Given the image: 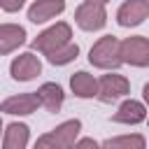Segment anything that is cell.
Returning a JSON list of instances; mask_svg holds the SVG:
<instances>
[{"instance_id": "obj_6", "label": "cell", "mask_w": 149, "mask_h": 149, "mask_svg": "<svg viewBox=\"0 0 149 149\" xmlns=\"http://www.w3.org/2000/svg\"><path fill=\"white\" fill-rule=\"evenodd\" d=\"M9 74L12 79L16 81H30L35 79L37 74H42V61L33 54V51H26V54H19L12 65H9Z\"/></svg>"}, {"instance_id": "obj_23", "label": "cell", "mask_w": 149, "mask_h": 149, "mask_svg": "<svg viewBox=\"0 0 149 149\" xmlns=\"http://www.w3.org/2000/svg\"><path fill=\"white\" fill-rule=\"evenodd\" d=\"M0 137H2V119H0Z\"/></svg>"}, {"instance_id": "obj_9", "label": "cell", "mask_w": 149, "mask_h": 149, "mask_svg": "<svg viewBox=\"0 0 149 149\" xmlns=\"http://www.w3.org/2000/svg\"><path fill=\"white\" fill-rule=\"evenodd\" d=\"M65 12V0H35L28 7V21L30 23H47Z\"/></svg>"}, {"instance_id": "obj_3", "label": "cell", "mask_w": 149, "mask_h": 149, "mask_svg": "<svg viewBox=\"0 0 149 149\" xmlns=\"http://www.w3.org/2000/svg\"><path fill=\"white\" fill-rule=\"evenodd\" d=\"M121 63L133 68H149V40L144 35H130L119 44Z\"/></svg>"}, {"instance_id": "obj_14", "label": "cell", "mask_w": 149, "mask_h": 149, "mask_svg": "<svg viewBox=\"0 0 149 149\" xmlns=\"http://www.w3.org/2000/svg\"><path fill=\"white\" fill-rule=\"evenodd\" d=\"M30 140V128L26 123H9L2 130V149H26Z\"/></svg>"}, {"instance_id": "obj_10", "label": "cell", "mask_w": 149, "mask_h": 149, "mask_svg": "<svg viewBox=\"0 0 149 149\" xmlns=\"http://www.w3.org/2000/svg\"><path fill=\"white\" fill-rule=\"evenodd\" d=\"M144 119H147V107H144V102L133 100V98L123 100V102L119 105V109L112 114V121H114V123H126V126H137V123H142Z\"/></svg>"}, {"instance_id": "obj_18", "label": "cell", "mask_w": 149, "mask_h": 149, "mask_svg": "<svg viewBox=\"0 0 149 149\" xmlns=\"http://www.w3.org/2000/svg\"><path fill=\"white\" fill-rule=\"evenodd\" d=\"M70 149H100V142H95L93 137H79Z\"/></svg>"}, {"instance_id": "obj_1", "label": "cell", "mask_w": 149, "mask_h": 149, "mask_svg": "<svg viewBox=\"0 0 149 149\" xmlns=\"http://www.w3.org/2000/svg\"><path fill=\"white\" fill-rule=\"evenodd\" d=\"M119 44L121 40H116L114 35H102L88 51V63L98 70H116L121 65V56H119Z\"/></svg>"}, {"instance_id": "obj_7", "label": "cell", "mask_w": 149, "mask_h": 149, "mask_svg": "<svg viewBox=\"0 0 149 149\" xmlns=\"http://www.w3.org/2000/svg\"><path fill=\"white\" fill-rule=\"evenodd\" d=\"M149 16V0H126L116 9V23L123 28H135Z\"/></svg>"}, {"instance_id": "obj_13", "label": "cell", "mask_w": 149, "mask_h": 149, "mask_svg": "<svg viewBox=\"0 0 149 149\" xmlns=\"http://www.w3.org/2000/svg\"><path fill=\"white\" fill-rule=\"evenodd\" d=\"M35 93L40 98V107H44L47 112H54V114L61 112V107L65 102V93H63V88L56 81H44Z\"/></svg>"}, {"instance_id": "obj_16", "label": "cell", "mask_w": 149, "mask_h": 149, "mask_svg": "<svg viewBox=\"0 0 149 149\" xmlns=\"http://www.w3.org/2000/svg\"><path fill=\"white\" fill-rule=\"evenodd\" d=\"M100 149H147V140L140 133L116 135V137H109V140L100 142Z\"/></svg>"}, {"instance_id": "obj_8", "label": "cell", "mask_w": 149, "mask_h": 149, "mask_svg": "<svg viewBox=\"0 0 149 149\" xmlns=\"http://www.w3.org/2000/svg\"><path fill=\"white\" fill-rule=\"evenodd\" d=\"M40 107V98L37 93H19V95H12L7 100L0 102V114H12V116H28L33 112H37Z\"/></svg>"}, {"instance_id": "obj_12", "label": "cell", "mask_w": 149, "mask_h": 149, "mask_svg": "<svg viewBox=\"0 0 149 149\" xmlns=\"http://www.w3.org/2000/svg\"><path fill=\"white\" fill-rule=\"evenodd\" d=\"M26 42V28L19 23H0V56L16 51Z\"/></svg>"}, {"instance_id": "obj_15", "label": "cell", "mask_w": 149, "mask_h": 149, "mask_svg": "<svg viewBox=\"0 0 149 149\" xmlns=\"http://www.w3.org/2000/svg\"><path fill=\"white\" fill-rule=\"evenodd\" d=\"M70 88L77 98H95L98 93V79L88 74L86 70H79L70 77Z\"/></svg>"}, {"instance_id": "obj_2", "label": "cell", "mask_w": 149, "mask_h": 149, "mask_svg": "<svg viewBox=\"0 0 149 149\" xmlns=\"http://www.w3.org/2000/svg\"><path fill=\"white\" fill-rule=\"evenodd\" d=\"M70 37H72V28H70V23L58 21V23H54L51 28L42 30V33L30 42V49H33V51H40V54L47 56V54H51L54 49H58V47L72 42Z\"/></svg>"}, {"instance_id": "obj_17", "label": "cell", "mask_w": 149, "mask_h": 149, "mask_svg": "<svg viewBox=\"0 0 149 149\" xmlns=\"http://www.w3.org/2000/svg\"><path fill=\"white\" fill-rule=\"evenodd\" d=\"M77 56H79V47H77L74 42H68V44L54 49L51 54H47V61H49L51 65H68V63H72Z\"/></svg>"}, {"instance_id": "obj_11", "label": "cell", "mask_w": 149, "mask_h": 149, "mask_svg": "<svg viewBox=\"0 0 149 149\" xmlns=\"http://www.w3.org/2000/svg\"><path fill=\"white\" fill-rule=\"evenodd\" d=\"M79 130H81V121L70 119V121H63L61 126H56L54 130H49V137L56 142L58 149H70L79 140Z\"/></svg>"}, {"instance_id": "obj_24", "label": "cell", "mask_w": 149, "mask_h": 149, "mask_svg": "<svg viewBox=\"0 0 149 149\" xmlns=\"http://www.w3.org/2000/svg\"><path fill=\"white\" fill-rule=\"evenodd\" d=\"M147 123H149V116H147Z\"/></svg>"}, {"instance_id": "obj_5", "label": "cell", "mask_w": 149, "mask_h": 149, "mask_svg": "<svg viewBox=\"0 0 149 149\" xmlns=\"http://www.w3.org/2000/svg\"><path fill=\"white\" fill-rule=\"evenodd\" d=\"M74 23L86 30V33H95V30H102L105 23H107V12L102 5H93V2H81L74 12Z\"/></svg>"}, {"instance_id": "obj_4", "label": "cell", "mask_w": 149, "mask_h": 149, "mask_svg": "<svg viewBox=\"0 0 149 149\" xmlns=\"http://www.w3.org/2000/svg\"><path fill=\"white\" fill-rule=\"evenodd\" d=\"M130 93V81L123 77V74H116V72H107L98 79V93L95 98L100 102H116L121 98H126Z\"/></svg>"}, {"instance_id": "obj_22", "label": "cell", "mask_w": 149, "mask_h": 149, "mask_svg": "<svg viewBox=\"0 0 149 149\" xmlns=\"http://www.w3.org/2000/svg\"><path fill=\"white\" fill-rule=\"evenodd\" d=\"M86 2H93V5H102V7H105L109 0H86Z\"/></svg>"}, {"instance_id": "obj_19", "label": "cell", "mask_w": 149, "mask_h": 149, "mask_svg": "<svg viewBox=\"0 0 149 149\" xmlns=\"http://www.w3.org/2000/svg\"><path fill=\"white\" fill-rule=\"evenodd\" d=\"M33 149H58V147H56V142L49 137V133H44V135L37 137V142L33 144Z\"/></svg>"}, {"instance_id": "obj_21", "label": "cell", "mask_w": 149, "mask_h": 149, "mask_svg": "<svg viewBox=\"0 0 149 149\" xmlns=\"http://www.w3.org/2000/svg\"><path fill=\"white\" fill-rule=\"evenodd\" d=\"M142 98H144V102L149 105V81L144 84V88H142Z\"/></svg>"}, {"instance_id": "obj_20", "label": "cell", "mask_w": 149, "mask_h": 149, "mask_svg": "<svg viewBox=\"0 0 149 149\" xmlns=\"http://www.w3.org/2000/svg\"><path fill=\"white\" fill-rule=\"evenodd\" d=\"M23 5H26V0H0V7H2L5 12H9V14L19 12Z\"/></svg>"}]
</instances>
